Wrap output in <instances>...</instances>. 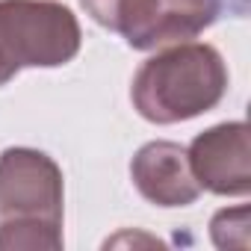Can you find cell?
I'll return each instance as SVG.
<instances>
[{
  "instance_id": "obj_7",
  "label": "cell",
  "mask_w": 251,
  "mask_h": 251,
  "mask_svg": "<svg viewBox=\"0 0 251 251\" xmlns=\"http://www.w3.org/2000/svg\"><path fill=\"white\" fill-rule=\"evenodd\" d=\"M219 3H222V9H225V3L230 6V0H219ZM239 6H242V12H245V0H239Z\"/></svg>"
},
{
  "instance_id": "obj_4",
  "label": "cell",
  "mask_w": 251,
  "mask_h": 251,
  "mask_svg": "<svg viewBox=\"0 0 251 251\" xmlns=\"http://www.w3.org/2000/svg\"><path fill=\"white\" fill-rule=\"evenodd\" d=\"M83 9L106 30L121 33L136 50H157L192 42L219 12V0H80Z\"/></svg>"
},
{
  "instance_id": "obj_3",
  "label": "cell",
  "mask_w": 251,
  "mask_h": 251,
  "mask_svg": "<svg viewBox=\"0 0 251 251\" xmlns=\"http://www.w3.org/2000/svg\"><path fill=\"white\" fill-rule=\"evenodd\" d=\"M80 24L56 0H0V86L21 68H56L77 56Z\"/></svg>"
},
{
  "instance_id": "obj_5",
  "label": "cell",
  "mask_w": 251,
  "mask_h": 251,
  "mask_svg": "<svg viewBox=\"0 0 251 251\" xmlns=\"http://www.w3.org/2000/svg\"><path fill=\"white\" fill-rule=\"evenodd\" d=\"M186 160L201 189L216 195H248L251 189V145L242 121L216 124L201 133L189 148Z\"/></svg>"
},
{
  "instance_id": "obj_1",
  "label": "cell",
  "mask_w": 251,
  "mask_h": 251,
  "mask_svg": "<svg viewBox=\"0 0 251 251\" xmlns=\"http://www.w3.org/2000/svg\"><path fill=\"white\" fill-rule=\"evenodd\" d=\"M62 248V172L33 148L0 154V251Z\"/></svg>"
},
{
  "instance_id": "obj_2",
  "label": "cell",
  "mask_w": 251,
  "mask_h": 251,
  "mask_svg": "<svg viewBox=\"0 0 251 251\" xmlns=\"http://www.w3.org/2000/svg\"><path fill=\"white\" fill-rule=\"evenodd\" d=\"M227 89V68L216 48L198 42L169 45L133 77V106L154 124H175L213 109Z\"/></svg>"
},
{
  "instance_id": "obj_6",
  "label": "cell",
  "mask_w": 251,
  "mask_h": 251,
  "mask_svg": "<svg viewBox=\"0 0 251 251\" xmlns=\"http://www.w3.org/2000/svg\"><path fill=\"white\" fill-rule=\"evenodd\" d=\"M130 175L142 198L157 207H186L201 195L192 177L186 148L177 142H148L130 163Z\"/></svg>"
}]
</instances>
